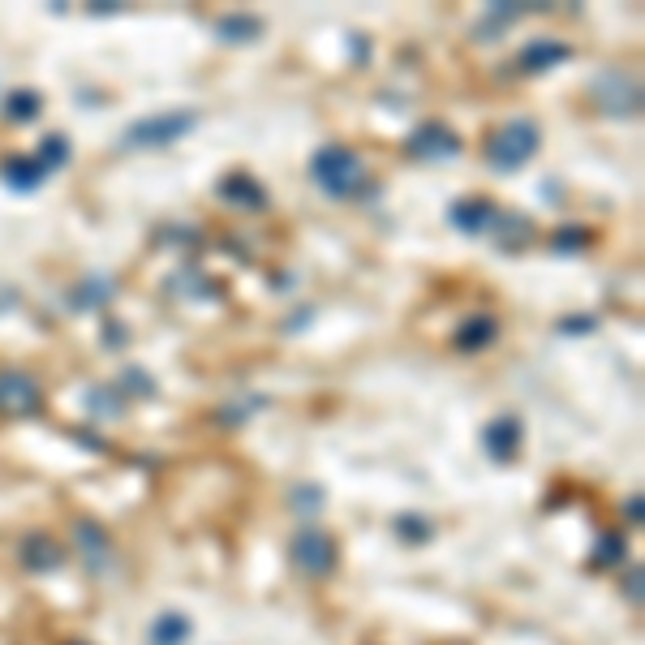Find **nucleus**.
I'll use <instances>...</instances> for the list:
<instances>
[{
    "label": "nucleus",
    "instance_id": "1",
    "mask_svg": "<svg viewBox=\"0 0 645 645\" xmlns=\"http://www.w3.org/2000/svg\"><path fill=\"white\" fill-rule=\"evenodd\" d=\"M310 181L332 198H349V194H357V185L366 181V164L357 151L332 142V147H319L310 155Z\"/></svg>",
    "mask_w": 645,
    "mask_h": 645
},
{
    "label": "nucleus",
    "instance_id": "2",
    "mask_svg": "<svg viewBox=\"0 0 645 645\" xmlns=\"http://www.w3.org/2000/svg\"><path fill=\"white\" fill-rule=\"evenodd\" d=\"M538 142H542L538 125L516 117V121L499 125L491 134V142H486V164L499 168V172H516V168H525L538 155Z\"/></svg>",
    "mask_w": 645,
    "mask_h": 645
},
{
    "label": "nucleus",
    "instance_id": "3",
    "mask_svg": "<svg viewBox=\"0 0 645 645\" xmlns=\"http://www.w3.org/2000/svg\"><path fill=\"white\" fill-rule=\"evenodd\" d=\"M198 125V112L194 108H181V112H155V117H142L134 121L121 134V147L125 151H155V147H172L181 142L190 129Z\"/></svg>",
    "mask_w": 645,
    "mask_h": 645
},
{
    "label": "nucleus",
    "instance_id": "4",
    "mask_svg": "<svg viewBox=\"0 0 645 645\" xmlns=\"http://www.w3.org/2000/svg\"><path fill=\"white\" fill-rule=\"evenodd\" d=\"M289 555H293V564L301 572H310V577H327V572L336 568V547H332V538L323 534V529H297L293 542H289Z\"/></svg>",
    "mask_w": 645,
    "mask_h": 645
},
{
    "label": "nucleus",
    "instance_id": "5",
    "mask_svg": "<svg viewBox=\"0 0 645 645\" xmlns=\"http://www.w3.org/2000/svg\"><path fill=\"white\" fill-rule=\"evenodd\" d=\"M409 155L413 160H452V155H461V134H456L452 125H443V121H426L418 125L409 134Z\"/></svg>",
    "mask_w": 645,
    "mask_h": 645
},
{
    "label": "nucleus",
    "instance_id": "6",
    "mask_svg": "<svg viewBox=\"0 0 645 645\" xmlns=\"http://www.w3.org/2000/svg\"><path fill=\"white\" fill-rule=\"evenodd\" d=\"M594 99H598L602 112H611V117H637V108H641L637 82L628 74H620V69H607V74L594 82Z\"/></svg>",
    "mask_w": 645,
    "mask_h": 645
},
{
    "label": "nucleus",
    "instance_id": "7",
    "mask_svg": "<svg viewBox=\"0 0 645 645\" xmlns=\"http://www.w3.org/2000/svg\"><path fill=\"white\" fill-rule=\"evenodd\" d=\"M43 405V392L31 375H22V370H0V413H9V418H31Z\"/></svg>",
    "mask_w": 645,
    "mask_h": 645
},
{
    "label": "nucleus",
    "instance_id": "8",
    "mask_svg": "<svg viewBox=\"0 0 645 645\" xmlns=\"http://www.w3.org/2000/svg\"><path fill=\"white\" fill-rule=\"evenodd\" d=\"M495 215H499V207L486 203V198H461V203L448 207V224L473 237V233H486V228L495 224Z\"/></svg>",
    "mask_w": 645,
    "mask_h": 645
},
{
    "label": "nucleus",
    "instance_id": "9",
    "mask_svg": "<svg viewBox=\"0 0 645 645\" xmlns=\"http://www.w3.org/2000/svg\"><path fill=\"white\" fill-rule=\"evenodd\" d=\"M52 172L43 168L35 155H13V160H5L0 164V181L9 185V190H18V194H31V190H39L43 181H48Z\"/></svg>",
    "mask_w": 645,
    "mask_h": 645
},
{
    "label": "nucleus",
    "instance_id": "10",
    "mask_svg": "<svg viewBox=\"0 0 645 645\" xmlns=\"http://www.w3.org/2000/svg\"><path fill=\"white\" fill-rule=\"evenodd\" d=\"M482 443H486V452H491L495 461H512L516 448H521V418H512V413L491 418V426L482 430Z\"/></svg>",
    "mask_w": 645,
    "mask_h": 645
},
{
    "label": "nucleus",
    "instance_id": "11",
    "mask_svg": "<svg viewBox=\"0 0 645 645\" xmlns=\"http://www.w3.org/2000/svg\"><path fill=\"white\" fill-rule=\"evenodd\" d=\"M220 198H224V203L246 207V211L267 207V190H263V185H258L254 177H246V172H233V177H224V181H220Z\"/></svg>",
    "mask_w": 645,
    "mask_h": 645
},
{
    "label": "nucleus",
    "instance_id": "12",
    "mask_svg": "<svg viewBox=\"0 0 645 645\" xmlns=\"http://www.w3.org/2000/svg\"><path fill=\"white\" fill-rule=\"evenodd\" d=\"M568 56H572L568 43H559V39H534V43H525V52H521V69H525V74H542V69L568 61Z\"/></svg>",
    "mask_w": 645,
    "mask_h": 645
},
{
    "label": "nucleus",
    "instance_id": "13",
    "mask_svg": "<svg viewBox=\"0 0 645 645\" xmlns=\"http://www.w3.org/2000/svg\"><path fill=\"white\" fill-rule=\"evenodd\" d=\"M499 336V327L491 314H469V319L456 327V349L465 353H478V349H491V340Z\"/></svg>",
    "mask_w": 645,
    "mask_h": 645
},
{
    "label": "nucleus",
    "instance_id": "14",
    "mask_svg": "<svg viewBox=\"0 0 645 645\" xmlns=\"http://www.w3.org/2000/svg\"><path fill=\"white\" fill-rule=\"evenodd\" d=\"M22 564L31 568V572H56L65 564V555H61V547H56L52 538H43V534H31L22 542Z\"/></svg>",
    "mask_w": 645,
    "mask_h": 645
},
{
    "label": "nucleus",
    "instance_id": "15",
    "mask_svg": "<svg viewBox=\"0 0 645 645\" xmlns=\"http://www.w3.org/2000/svg\"><path fill=\"white\" fill-rule=\"evenodd\" d=\"M185 641H190V620L181 611H164L147 633V645H185Z\"/></svg>",
    "mask_w": 645,
    "mask_h": 645
},
{
    "label": "nucleus",
    "instance_id": "16",
    "mask_svg": "<svg viewBox=\"0 0 645 645\" xmlns=\"http://www.w3.org/2000/svg\"><path fill=\"white\" fill-rule=\"evenodd\" d=\"M78 547H82V555H86V564L91 568H104L108 555H112L108 534L99 525H91V521H78Z\"/></svg>",
    "mask_w": 645,
    "mask_h": 645
},
{
    "label": "nucleus",
    "instance_id": "17",
    "mask_svg": "<svg viewBox=\"0 0 645 645\" xmlns=\"http://www.w3.org/2000/svg\"><path fill=\"white\" fill-rule=\"evenodd\" d=\"M215 35H220L224 43H254L258 35H263V22L250 18V13H228V18L215 22Z\"/></svg>",
    "mask_w": 645,
    "mask_h": 645
},
{
    "label": "nucleus",
    "instance_id": "18",
    "mask_svg": "<svg viewBox=\"0 0 645 645\" xmlns=\"http://www.w3.org/2000/svg\"><path fill=\"white\" fill-rule=\"evenodd\" d=\"M491 233H499V246H504V250H521L525 241L534 237V224L521 220V215L499 211V215H495V224H491Z\"/></svg>",
    "mask_w": 645,
    "mask_h": 645
},
{
    "label": "nucleus",
    "instance_id": "19",
    "mask_svg": "<svg viewBox=\"0 0 645 645\" xmlns=\"http://www.w3.org/2000/svg\"><path fill=\"white\" fill-rule=\"evenodd\" d=\"M112 293H117V284H112L108 276H91L82 280L74 293H69V306L74 310H91V306H104V301H112Z\"/></svg>",
    "mask_w": 645,
    "mask_h": 645
},
{
    "label": "nucleus",
    "instance_id": "20",
    "mask_svg": "<svg viewBox=\"0 0 645 645\" xmlns=\"http://www.w3.org/2000/svg\"><path fill=\"white\" fill-rule=\"evenodd\" d=\"M86 405H91V418H121L125 413V396H121V387H91L86 392Z\"/></svg>",
    "mask_w": 645,
    "mask_h": 645
},
{
    "label": "nucleus",
    "instance_id": "21",
    "mask_svg": "<svg viewBox=\"0 0 645 645\" xmlns=\"http://www.w3.org/2000/svg\"><path fill=\"white\" fill-rule=\"evenodd\" d=\"M39 108H43V95H39V91H13V95L5 99V117H9L13 125L35 121Z\"/></svg>",
    "mask_w": 645,
    "mask_h": 645
},
{
    "label": "nucleus",
    "instance_id": "22",
    "mask_svg": "<svg viewBox=\"0 0 645 645\" xmlns=\"http://www.w3.org/2000/svg\"><path fill=\"white\" fill-rule=\"evenodd\" d=\"M594 241V233L585 224H572V228H559V233L551 237V250L555 254H581L585 246Z\"/></svg>",
    "mask_w": 645,
    "mask_h": 645
},
{
    "label": "nucleus",
    "instance_id": "23",
    "mask_svg": "<svg viewBox=\"0 0 645 645\" xmlns=\"http://www.w3.org/2000/svg\"><path fill=\"white\" fill-rule=\"evenodd\" d=\"M35 160L48 168V172L65 168V164H69V138H65V134H48V138H43V147H39Z\"/></svg>",
    "mask_w": 645,
    "mask_h": 645
},
{
    "label": "nucleus",
    "instance_id": "24",
    "mask_svg": "<svg viewBox=\"0 0 645 645\" xmlns=\"http://www.w3.org/2000/svg\"><path fill=\"white\" fill-rule=\"evenodd\" d=\"M620 555H624V538H620V534H607V538L598 542V551H594V568L620 564Z\"/></svg>",
    "mask_w": 645,
    "mask_h": 645
},
{
    "label": "nucleus",
    "instance_id": "25",
    "mask_svg": "<svg viewBox=\"0 0 645 645\" xmlns=\"http://www.w3.org/2000/svg\"><path fill=\"white\" fill-rule=\"evenodd\" d=\"M396 534L400 538H405V542H426L430 538V525H426V516H400V521H396Z\"/></svg>",
    "mask_w": 645,
    "mask_h": 645
},
{
    "label": "nucleus",
    "instance_id": "26",
    "mask_svg": "<svg viewBox=\"0 0 645 645\" xmlns=\"http://www.w3.org/2000/svg\"><path fill=\"white\" fill-rule=\"evenodd\" d=\"M121 383H125V392H134V396H155V379L142 366H129L121 375Z\"/></svg>",
    "mask_w": 645,
    "mask_h": 645
},
{
    "label": "nucleus",
    "instance_id": "27",
    "mask_svg": "<svg viewBox=\"0 0 645 645\" xmlns=\"http://www.w3.org/2000/svg\"><path fill=\"white\" fill-rule=\"evenodd\" d=\"M555 332H559V336H585V332H598V319H594V314H581V319H564V323H555Z\"/></svg>",
    "mask_w": 645,
    "mask_h": 645
},
{
    "label": "nucleus",
    "instance_id": "28",
    "mask_svg": "<svg viewBox=\"0 0 645 645\" xmlns=\"http://www.w3.org/2000/svg\"><path fill=\"white\" fill-rule=\"evenodd\" d=\"M293 504L297 508H323V491H319V486H297V491H293Z\"/></svg>",
    "mask_w": 645,
    "mask_h": 645
},
{
    "label": "nucleus",
    "instance_id": "29",
    "mask_svg": "<svg viewBox=\"0 0 645 645\" xmlns=\"http://www.w3.org/2000/svg\"><path fill=\"white\" fill-rule=\"evenodd\" d=\"M624 594L633 598V602L641 598V568H633V572H628V581H624Z\"/></svg>",
    "mask_w": 645,
    "mask_h": 645
},
{
    "label": "nucleus",
    "instance_id": "30",
    "mask_svg": "<svg viewBox=\"0 0 645 645\" xmlns=\"http://www.w3.org/2000/svg\"><path fill=\"white\" fill-rule=\"evenodd\" d=\"M628 516H633V525H641V495L628 499Z\"/></svg>",
    "mask_w": 645,
    "mask_h": 645
}]
</instances>
